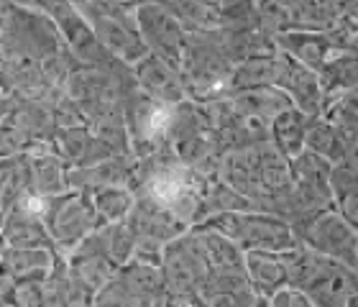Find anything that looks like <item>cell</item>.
I'll return each instance as SVG.
<instances>
[{"label":"cell","mask_w":358,"mask_h":307,"mask_svg":"<svg viewBox=\"0 0 358 307\" xmlns=\"http://www.w3.org/2000/svg\"><path fill=\"white\" fill-rule=\"evenodd\" d=\"M274 49L282 52L284 57L294 59L297 64H302V67H307L310 72H315V75H320L322 67L341 54H356L336 49L330 44L328 34H310V31H287V34L274 38Z\"/></svg>","instance_id":"15"},{"label":"cell","mask_w":358,"mask_h":307,"mask_svg":"<svg viewBox=\"0 0 358 307\" xmlns=\"http://www.w3.org/2000/svg\"><path fill=\"white\" fill-rule=\"evenodd\" d=\"M41 215H44L54 251L59 256L72 251L80 241H85L90 233H95L100 228L92 197L85 195V192H72V190L64 192V195L44 200V213Z\"/></svg>","instance_id":"7"},{"label":"cell","mask_w":358,"mask_h":307,"mask_svg":"<svg viewBox=\"0 0 358 307\" xmlns=\"http://www.w3.org/2000/svg\"><path fill=\"white\" fill-rule=\"evenodd\" d=\"M136 29H138V36H141L146 52L179 67L187 34L166 3H138Z\"/></svg>","instance_id":"9"},{"label":"cell","mask_w":358,"mask_h":307,"mask_svg":"<svg viewBox=\"0 0 358 307\" xmlns=\"http://www.w3.org/2000/svg\"><path fill=\"white\" fill-rule=\"evenodd\" d=\"M126 223L136 236V246L157 248V251H164L166 243H172L182 233L189 231L185 223H179L169 210H164L162 205L151 203L149 197L141 195H136V205L128 213Z\"/></svg>","instance_id":"11"},{"label":"cell","mask_w":358,"mask_h":307,"mask_svg":"<svg viewBox=\"0 0 358 307\" xmlns=\"http://www.w3.org/2000/svg\"><path fill=\"white\" fill-rule=\"evenodd\" d=\"M90 197H92V205H95L100 225L126 220L128 213H131L136 205V195L131 187H108V190H100V192H95V195H90Z\"/></svg>","instance_id":"28"},{"label":"cell","mask_w":358,"mask_h":307,"mask_svg":"<svg viewBox=\"0 0 358 307\" xmlns=\"http://www.w3.org/2000/svg\"><path fill=\"white\" fill-rule=\"evenodd\" d=\"M52 23L59 31L62 46L80 67H108L113 59L103 52V46L97 44L95 34L87 26L75 3H38Z\"/></svg>","instance_id":"8"},{"label":"cell","mask_w":358,"mask_h":307,"mask_svg":"<svg viewBox=\"0 0 358 307\" xmlns=\"http://www.w3.org/2000/svg\"><path fill=\"white\" fill-rule=\"evenodd\" d=\"M154 307H182V302H179V300H174L172 294H164V297H162V300H159Z\"/></svg>","instance_id":"36"},{"label":"cell","mask_w":358,"mask_h":307,"mask_svg":"<svg viewBox=\"0 0 358 307\" xmlns=\"http://www.w3.org/2000/svg\"><path fill=\"white\" fill-rule=\"evenodd\" d=\"M233 64L220 46V31L187 34V44L179 59V75L189 103H210L225 98V85Z\"/></svg>","instance_id":"3"},{"label":"cell","mask_w":358,"mask_h":307,"mask_svg":"<svg viewBox=\"0 0 358 307\" xmlns=\"http://www.w3.org/2000/svg\"><path fill=\"white\" fill-rule=\"evenodd\" d=\"M3 259L13 271L15 282H44L59 262V254L54 251V246L3 248Z\"/></svg>","instance_id":"21"},{"label":"cell","mask_w":358,"mask_h":307,"mask_svg":"<svg viewBox=\"0 0 358 307\" xmlns=\"http://www.w3.org/2000/svg\"><path fill=\"white\" fill-rule=\"evenodd\" d=\"M289 6L292 31H310V34H328L356 3H287Z\"/></svg>","instance_id":"20"},{"label":"cell","mask_w":358,"mask_h":307,"mask_svg":"<svg viewBox=\"0 0 358 307\" xmlns=\"http://www.w3.org/2000/svg\"><path fill=\"white\" fill-rule=\"evenodd\" d=\"M162 274H164V290L174 300L194 305L202 285L210 274L208 259L202 251L197 231L182 233L172 243H166L162 251Z\"/></svg>","instance_id":"6"},{"label":"cell","mask_w":358,"mask_h":307,"mask_svg":"<svg viewBox=\"0 0 358 307\" xmlns=\"http://www.w3.org/2000/svg\"><path fill=\"white\" fill-rule=\"evenodd\" d=\"M259 294L248 287V290H238V292H200L194 307H254Z\"/></svg>","instance_id":"31"},{"label":"cell","mask_w":358,"mask_h":307,"mask_svg":"<svg viewBox=\"0 0 358 307\" xmlns=\"http://www.w3.org/2000/svg\"><path fill=\"white\" fill-rule=\"evenodd\" d=\"M282 259L287 285L299 290L315 307H356V269L305 246L282 251Z\"/></svg>","instance_id":"1"},{"label":"cell","mask_w":358,"mask_h":307,"mask_svg":"<svg viewBox=\"0 0 358 307\" xmlns=\"http://www.w3.org/2000/svg\"><path fill=\"white\" fill-rule=\"evenodd\" d=\"M3 98H6V90H3V87H0V100H3Z\"/></svg>","instance_id":"39"},{"label":"cell","mask_w":358,"mask_h":307,"mask_svg":"<svg viewBox=\"0 0 358 307\" xmlns=\"http://www.w3.org/2000/svg\"><path fill=\"white\" fill-rule=\"evenodd\" d=\"M231 110L238 115V118H251L259 120L264 126H268L276 115H282L284 110H289L292 103L289 98L284 95L282 90H276L274 85H266V87H254V90H243V92H233V95H225Z\"/></svg>","instance_id":"17"},{"label":"cell","mask_w":358,"mask_h":307,"mask_svg":"<svg viewBox=\"0 0 358 307\" xmlns=\"http://www.w3.org/2000/svg\"><path fill=\"white\" fill-rule=\"evenodd\" d=\"M307 123H310L307 115H302L299 110L289 108V110H284L282 115H276V118L268 123V141L274 143L287 159L299 157V154L305 151Z\"/></svg>","instance_id":"25"},{"label":"cell","mask_w":358,"mask_h":307,"mask_svg":"<svg viewBox=\"0 0 358 307\" xmlns=\"http://www.w3.org/2000/svg\"><path fill=\"white\" fill-rule=\"evenodd\" d=\"M274 87L289 98L292 108L307 118H317L322 108V85L320 77L294 59L284 57L282 52L274 54Z\"/></svg>","instance_id":"10"},{"label":"cell","mask_w":358,"mask_h":307,"mask_svg":"<svg viewBox=\"0 0 358 307\" xmlns=\"http://www.w3.org/2000/svg\"><path fill=\"white\" fill-rule=\"evenodd\" d=\"M62 259L67 264L69 277L75 279L77 285H83L90 294H95L97 290H103L105 285H110L113 279L118 277V266L105 256L103 238L97 231L90 233L87 238L80 241Z\"/></svg>","instance_id":"12"},{"label":"cell","mask_w":358,"mask_h":307,"mask_svg":"<svg viewBox=\"0 0 358 307\" xmlns=\"http://www.w3.org/2000/svg\"><path fill=\"white\" fill-rule=\"evenodd\" d=\"M100 233V238H103V248H105V256L110 259L115 266H123L134 259L136 254V236L134 231L128 228L126 220H120V223H108V225H100L97 228Z\"/></svg>","instance_id":"29"},{"label":"cell","mask_w":358,"mask_h":307,"mask_svg":"<svg viewBox=\"0 0 358 307\" xmlns=\"http://www.w3.org/2000/svg\"><path fill=\"white\" fill-rule=\"evenodd\" d=\"M0 162H6V157H3V146H0Z\"/></svg>","instance_id":"38"},{"label":"cell","mask_w":358,"mask_h":307,"mask_svg":"<svg viewBox=\"0 0 358 307\" xmlns=\"http://www.w3.org/2000/svg\"><path fill=\"white\" fill-rule=\"evenodd\" d=\"M67 169L69 166L64 164V159H62L57 151L41 154V157H26L29 195L38 197V200H49V197L69 192Z\"/></svg>","instance_id":"18"},{"label":"cell","mask_w":358,"mask_h":307,"mask_svg":"<svg viewBox=\"0 0 358 307\" xmlns=\"http://www.w3.org/2000/svg\"><path fill=\"white\" fill-rule=\"evenodd\" d=\"M185 34H210L220 31V6L217 3H166Z\"/></svg>","instance_id":"27"},{"label":"cell","mask_w":358,"mask_h":307,"mask_svg":"<svg viewBox=\"0 0 358 307\" xmlns=\"http://www.w3.org/2000/svg\"><path fill=\"white\" fill-rule=\"evenodd\" d=\"M15 307H44L41 300V282H18L10 292Z\"/></svg>","instance_id":"34"},{"label":"cell","mask_w":358,"mask_h":307,"mask_svg":"<svg viewBox=\"0 0 358 307\" xmlns=\"http://www.w3.org/2000/svg\"><path fill=\"white\" fill-rule=\"evenodd\" d=\"M317 77L322 85V95L356 90V54H341L330 59Z\"/></svg>","instance_id":"30"},{"label":"cell","mask_w":358,"mask_h":307,"mask_svg":"<svg viewBox=\"0 0 358 307\" xmlns=\"http://www.w3.org/2000/svg\"><path fill=\"white\" fill-rule=\"evenodd\" d=\"M92 307H128V297L118 277L113 279L110 285H105L103 290H97L92 294Z\"/></svg>","instance_id":"32"},{"label":"cell","mask_w":358,"mask_h":307,"mask_svg":"<svg viewBox=\"0 0 358 307\" xmlns=\"http://www.w3.org/2000/svg\"><path fill=\"white\" fill-rule=\"evenodd\" d=\"M292 233L297 236L299 246L310 248L315 254H322L333 262L343 264L348 269L358 266V231L345 217L336 213V208H325L317 213L289 220Z\"/></svg>","instance_id":"5"},{"label":"cell","mask_w":358,"mask_h":307,"mask_svg":"<svg viewBox=\"0 0 358 307\" xmlns=\"http://www.w3.org/2000/svg\"><path fill=\"white\" fill-rule=\"evenodd\" d=\"M328 187L333 208L351 225H358V166L356 159H345L330 164Z\"/></svg>","instance_id":"19"},{"label":"cell","mask_w":358,"mask_h":307,"mask_svg":"<svg viewBox=\"0 0 358 307\" xmlns=\"http://www.w3.org/2000/svg\"><path fill=\"white\" fill-rule=\"evenodd\" d=\"M15 285H18V282H15L13 271H10V266H8L3 254H0V297H10Z\"/></svg>","instance_id":"35"},{"label":"cell","mask_w":358,"mask_h":307,"mask_svg":"<svg viewBox=\"0 0 358 307\" xmlns=\"http://www.w3.org/2000/svg\"><path fill=\"white\" fill-rule=\"evenodd\" d=\"M0 307H15V302L10 297H0Z\"/></svg>","instance_id":"37"},{"label":"cell","mask_w":358,"mask_h":307,"mask_svg":"<svg viewBox=\"0 0 358 307\" xmlns=\"http://www.w3.org/2000/svg\"><path fill=\"white\" fill-rule=\"evenodd\" d=\"M274 54L271 57H256V59H246L241 62V64H236L231 69L228 85H225V95L274 85Z\"/></svg>","instance_id":"26"},{"label":"cell","mask_w":358,"mask_h":307,"mask_svg":"<svg viewBox=\"0 0 358 307\" xmlns=\"http://www.w3.org/2000/svg\"><path fill=\"white\" fill-rule=\"evenodd\" d=\"M194 228H210L231 238L236 246L246 251H266V254H282L299 246L297 236L292 233V225L279 215L259 213V210H238V213H220L208 220H202Z\"/></svg>","instance_id":"4"},{"label":"cell","mask_w":358,"mask_h":307,"mask_svg":"<svg viewBox=\"0 0 358 307\" xmlns=\"http://www.w3.org/2000/svg\"><path fill=\"white\" fill-rule=\"evenodd\" d=\"M305 151L325 159L328 164H338L345 159H356V146L345 143L336 128L322 118H310L305 131Z\"/></svg>","instance_id":"23"},{"label":"cell","mask_w":358,"mask_h":307,"mask_svg":"<svg viewBox=\"0 0 358 307\" xmlns=\"http://www.w3.org/2000/svg\"><path fill=\"white\" fill-rule=\"evenodd\" d=\"M87 26L95 34L97 44L103 52L118 64L136 67L146 57L138 29H136V10L134 3H108V0H87V3H75Z\"/></svg>","instance_id":"2"},{"label":"cell","mask_w":358,"mask_h":307,"mask_svg":"<svg viewBox=\"0 0 358 307\" xmlns=\"http://www.w3.org/2000/svg\"><path fill=\"white\" fill-rule=\"evenodd\" d=\"M0 223H3V210H0Z\"/></svg>","instance_id":"41"},{"label":"cell","mask_w":358,"mask_h":307,"mask_svg":"<svg viewBox=\"0 0 358 307\" xmlns=\"http://www.w3.org/2000/svg\"><path fill=\"white\" fill-rule=\"evenodd\" d=\"M243 271L251 290L259 297H268L279 287L287 285L282 254H266V251H246L243 256Z\"/></svg>","instance_id":"22"},{"label":"cell","mask_w":358,"mask_h":307,"mask_svg":"<svg viewBox=\"0 0 358 307\" xmlns=\"http://www.w3.org/2000/svg\"><path fill=\"white\" fill-rule=\"evenodd\" d=\"M44 200L26 195L10 213L3 215L0 238L6 248H44L52 246L44 223Z\"/></svg>","instance_id":"13"},{"label":"cell","mask_w":358,"mask_h":307,"mask_svg":"<svg viewBox=\"0 0 358 307\" xmlns=\"http://www.w3.org/2000/svg\"><path fill=\"white\" fill-rule=\"evenodd\" d=\"M136 80V87L146 95V98L164 103L169 108L187 103V90L179 75V67L169 64V62L159 59L154 54H146L136 67H131Z\"/></svg>","instance_id":"14"},{"label":"cell","mask_w":358,"mask_h":307,"mask_svg":"<svg viewBox=\"0 0 358 307\" xmlns=\"http://www.w3.org/2000/svg\"><path fill=\"white\" fill-rule=\"evenodd\" d=\"M192 231H197V236H200L210 271H215V274H246L243 271V256L246 254L231 238H225V236L210 231V228H192Z\"/></svg>","instance_id":"24"},{"label":"cell","mask_w":358,"mask_h":307,"mask_svg":"<svg viewBox=\"0 0 358 307\" xmlns=\"http://www.w3.org/2000/svg\"><path fill=\"white\" fill-rule=\"evenodd\" d=\"M3 248H6V246H3V238H0V254H3Z\"/></svg>","instance_id":"40"},{"label":"cell","mask_w":358,"mask_h":307,"mask_svg":"<svg viewBox=\"0 0 358 307\" xmlns=\"http://www.w3.org/2000/svg\"><path fill=\"white\" fill-rule=\"evenodd\" d=\"M54 149L67 166H95L105 159H113L110 151L105 149L103 141L87 126L57 128Z\"/></svg>","instance_id":"16"},{"label":"cell","mask_w":358,"mask_h":307,"mask_svg":"<svg viewBox=\"0 0 358 307\" xmlns=\"http://www.w3.org/2000/svg\"><path fill=\"white\" fill-rule=\"evenodd\" d=\"M266 307H315V305L307 300L299 290H294V287H289V285H284V287H279L276 292L268 294Z\"/></svg>","instance_id":"33"}]
</instances>
